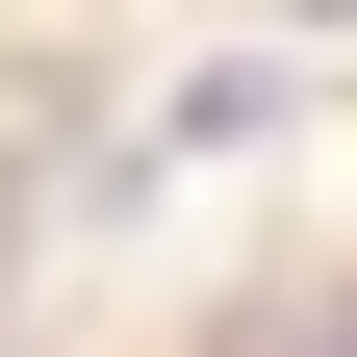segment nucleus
Listing matches in <instances>:
<instances>
[{"label":"nucleus","instance_id":"f257e3e1","mask_svg":"<svg viewBox=\"0 0 357 357\" xmlns=\"http://www.w3.org/2000/svg\"><path fill=\"white\" fill-rule=\"evenodd\" d=\"M332 26H357V0H332Z\"/></svg>","mask_w":357,"mask_h":357}]
</instances>
